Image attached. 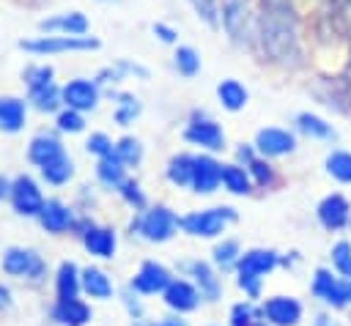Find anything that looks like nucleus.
I'll use <instances>...</instances> for the list:
<instances>
[{"label": "nucleus", "instance_id": "obj_32", "mask_svg": "<svg viewBox=\"0 0 351 326\" xmlns=\"http://www.w3.org/2000/svg\"><path fill=\"white\" fill-rule=\"evenodd\" d=\"M192 170H195V156L178 153L167 162V178L176 186H192Z\"/></svg>", "mask_w": 351, "mask_h": 326}, {"label": "nucleus", "instance_id": "obj_1", "mask_svg": "<svg viewBox=\"0 0 351 326\" xmlns=\"http://www.w3.org/2000/svg\"><path fill=\"white\" fill-rule=\"evenodd\" d=\"M252 47L263 60L280 63L285 68H296L304 63L302 38H299V14H266L258 11L255 19V41Z\"/></svg>", "mask_w": 351, "mask_h": 326}, {"label": "nucleus", "instance_id": "obj_34", "mask_svg": "<svg viewBox=\"0 0 351 326\" xmlns=\"http://www.w3.org/2000/svg\"><path fill=\"white\" fill-rule=\"evenodd\" d=\"M140 110H143V104H140L137 96H132V93H115V112H112V121H115L118 126L134 123V118L140 115Z\"/></svg>", "mask_w": 351, "mask_h": 326}, {"label": "nucleus", "instance_id": "obj_39", "mask_svg": "<svg viewBox=\"0 0 351 326\" xmlns=\"http://www.w3.org/2000/svg\"><path fill=\"white\" fill-rule=\"evenodd\" d=\"M195 11V16L208 25V27H219V14H222V0H186Z\"/></svg>", "mask_w": 351, "mask_h": 326}, {"label": "nucleus", "instance_id": "obj_51", "mask_svg": "<svg viewBox=\"0 0 351 326\" xmlns=\"http://www.w3.org/2000/svg\"><path fill=\"white\" fill-rule=\"evenodd\" d=\"M151 33H154L162 44H176V41H178V30L170 27V25H165V22H154V25H151Z\"/></svg>", "mask_w": 351, "mask_h": 326}, {"label": "nucleus", "instance_id": "obj_53", "mask_svg": "<svg viewBox=\"0 0 351 326\" xmlns=\"http://www.w3.org/2000/svg\"><path fill=\"white\" fill-rule=\"evenodd\" d=\"M11 186H14V178H8V175L0 173V200H8L11 197Z\"/></svg>", "mask_w": 351, "mask_h": 326}, {"label": "nucleus", "instance_id": "obj_23", "mask_svg": "<svg viewBox=\"0 0 351 326\" xmlns=\"http://www.w3.org/2000/svg\"><path fill=\"white\" fill-rule=\"evenodd\" d=\"M82 290V271L77 263L63 260L55 271V299H77Z\"/></svg>", "mask_w": 351, "mask_h": 326}, {"label": "nucleus", "instance_id": "obj_25", "mask_svg": "<svg viewBox=\"0 0 351 326\" xmlns=\"http://www.w3.org/2000/svg\"><path fill=\"white\" fill-rule=\"evenodd\" d=\"M318 219L324 227L329 230H340L348 222V203L340 195H329L326 200H321L318 205Z\"/></svg>", "mask_w": 351, "mask_h": 326}, {"label": "nucleus", "instance_id": "obj_26", "mask_svg": "<svg viewBox=\"0 0 351 326\" xmlns=\"http://www.w3.org/2000/svg\"><path fill=\"white\" fill-rule=\"evenodd\" d=\"M27 104L38 112H49L55 115L60 107H63V96H60V85L58 82H49L44 88H33L27 90Z\"/></svg>", "mask_w": 351, "mask_h": 326}, {"label": "nucleus", "instance_id": "obj_10", "mask_svg": "<svg viewBox=\"0 0 351 326\" xmlns=\"http://www.w3.org/2000/svg\"><path fill=\"white\" fill-rule=\"evenodd\" d=\"M11 208L19 214V216H38L41 208H44V195L36 184V178L30 175H16L14 178V186H11Z\"/></svg>", "mask_w": 351, "mask_h": 326}, {"label": "nucleus", "instance_id": "obj_55", "mask_svg": "<svg viewBox=\"0 0 351 326\" xmlns=\"http://www.w3.org/2000/svg\"><path fill=\"white\" fill-rule=\"evenodd\" d=\"M154 326H184L178 318H167V321H162V323H154Z\"/></svg>", "mask_w": 351, "mask_h": 326}, {"label": "nucleus", "instance_id": "obj_59", "mask_svg": "<svg viewBox=\"0 0 351 326\" xmlns=\"http://www.w3.org/2000/svg\"><path fill=\"white\" fill-rule=\"evenodd\" d=\"M0 310H3V307H0Z\"/></svg>", "mask_w": 351, "mask_h": 326}, {"label": "nucleus", "instance_id": "obj_35", "mask_svg": "<svg viewBox=\"0 0 351 326\" xmlns=\"http://www.w3.org/2000/svg\"><path fill=\"white\" fill-rule=\"evenodd\" d=\"M173 66H176V71L181 74V77H195L197 71H200V55H197V49L195 47H189V44H181V47H176V52H173Z\"/></svg>", "mask_w": 351, "mask_h": 326}, {"label": "nucleus", "instance_id": "obj_24", "mask_svg": "<svg viewBox=\"0 0 351 326\" xmlns=\"http://www.w3.org/2000/svg\"><path fill=\"white\" fill-rule=\"evenodd\" d=\"M186 271L195 277V285H197V290H200V296H203L206 301H217V299H219L222 285H219V277L214 274V268H211L208 263L192 260V263H186Z\"/></svg>", "mask_w": 351, "mask_h": 326}, {"label": "nucleus", "instance_id": "obj_27", "mask_svg": "<svg viewBox=\"0 0 351 326\" xmlns=\"http://www.w3.org/2000/svg\"><path fill=\"white\" fill-rule=\"evenodd\" d=\"M96 178H99V184L107 186V189H118V186L126 181V164L115 156V151L107 153V156H101V159L96 162Z\"/></svg>", "mask_w": 351, "mask_h": 326}, {"label": "nucleus", "instance_id": "obj_12", "mask_svg": "<svg viewBox=\"0 0 351 326\" xmlns=\"http://www.w3.org/2000/svg\"><path fill=\"white\" fill-rule=\"evenodd\" d=\"M38 219V225L47 230V233H52V236H60V233H69V230H74L77 227V216H74V211L63 203V200H47L44 203V208H41V214L36 216Z\"/></svg>", "mask_w": 351, "mask_h": 326}, {"label": "nucleus", "instance_id": "obj_20", "mask_svg": "<svg viewBox=\"0 0 351 326\" xmlns=\"http://www.w3.org/2000/svg\"><path fill=\"white\" fill-rule=\"evenodd\" d=\"M219 184H222V164L214 156H195L192 189L197 195H211Z\"/></svg>", "mask_w": 351, "mask_h": 326}, {"label": "nucleus", "instance_id": "obj_28", "mask_svg": "<svg viewBox=\"0 0 351 326\" xmlns=\"http://www.w3.org/2000/svg\"><path fill=\"white\" fill-rule=\"evenodd\" d=\"M217 99H219V104L228 110V112H239V110H244L247 107V99H250V93H247V88L239 82V79H222L219 85H217Z\"/></svg>", "mask_w": 351, "mask_h": 326}, {"label": "nucleus", "instance_id": "obj_3", "mask_svg": "<svg viewBox=\"0 0 351 326\" xmlns=\"http://www.w3.org/2000/svg\"><path fill=\"white\" fill-rule=\"evenodd\" d=\"M255 19L250 0H222V14H219V27L236 47H252L255 41Z\"/></svg>", "mask_w": 351, "mask_h": 326}, {"label": "nucleus", "instance_id": "obj_40", "mask_svg": "<svg viewBox=\"0 0 351 326\" xmlns=\"http://www.w3.org/2000/svg\"><path fill=\"white\" fill-rule=\"evenodd\" d=\"M326 170L343 184H351V153L348 151H332L326 156Z\"/></svg>", "mask_w": 351, "mask_h": 326}, {"label": "nucleus", "instance_id": "obj_50", "mask_svg": "<svg viewBox=\"0 0 351 326\" xmlns=\"http://www.w3.org/2000/svg\"><path fill=\"white\" fill-rule=\"evenodd\" d=\"M134 293H137V290L129 285V290H123V293H121V301H123L126 312L132 315V321H140V318H143V304L137 301V296H134Z\"/></svg>", "mask_w": 351, "mask_h": 326}, {"label": "nucleus", "instance_id": "obj_29", "mask_svg": "<svg viewBox=\"0 0 351 326\" xmlns=\"http://www.w3.org/2000/svg\"><path fill=\"white\" fill-rule=\"evenodd\" d=\"M82 293H88L90 299H110L112 296V279L107 277V271L88 266L82 268Z\"/></svg>", "mask_w": 351, "mask_h": 326}, {"label": "nucleus", "instance_id": "obj_36", "mask_svg": "<svg viewBox=\"0 0 351 326\" xmlns=\"http://www.w3.org/2000/svg\"><path fill=\"white\" fill-rule=\"evenodd\" d=\"M326 19L335 30L351 36V0H326Z\"/></svg>", "mask_w": 351, "mask_h": 326}, {"label": "nucleus", "instance_id": "obj_4", "mask_svg": "<svg viewBox=\"0 0 351 326\" xmlns=\"http://www.w3.org/2000/svg\"><path fill=\"white\" fill-rule=\"evenodd\" d=\"M274 266H277V255L271 249H250V252H244L239 258V263H236L239 288L250 299H258V293H261V277L269 274Z\"/></svg>", "mask_w": 351, "mask_h": 326}, {"label": "nucleus", "instance_id": "obj_19", "mask_svg": "<svg viewBox=\"0 0 351 326\" xmlns=\"http://www.w3.org/2000/svg\"><path fill=\"white\" fill-rule=\"evenodd\" d=\"M27 123V101L22 96H0V131L3 134H19Z\"/></svg>", "mask_w": 351, "mask_h": 326}, {"label": "nucleus", "instance_id": "obj_7", "mask_svg": "<svg viewBox=\"0 0 351 326\" xmlns=\"http://www.w3.org/2000/svg\"><path fill=\"white\" fill-rule=\"evenodd\" d=\"M176 227H178V216L165 205H154L132 222V230H137L145 241H154V244H162V241L173 238Z\"/></svg>", "mask_w": 351, "mask_h": 326}, {"label": "nucleus", "instance_id": "obj_48", "mask_svg": "<svg viewBox=\"0 0 351 326\" xmlns=\"http://www.w3.org/2000/svg\"><path fill=\"white\" fill-rule=\"evenodd\" d=\"M258 3V11H266V14H299L293 0H255Z\"/></svg>", "mask_w": 351, "mask_h": 326}, {"label": "nucleus", "instance_id": "obj_16", "mask_svg": "<svg viewBox=\"0 0 351 326\" xmlns=\"http://www.w3.org/2000/svg\"><path fill=\"white\" fill-rule=\"evenodd\" d=\"M49 318L58 326H85L93 318V310L80 296L77 299H55V304L49 310Z\"/></svg>", "mask_w": 351, "mask_h": 326}, {"label": "nucleus", "instance_id": "obj_49", "mask_svg": "<svg viewBox=\"0 0 351 326\" xmlns=\"http://www.w3.org/2000/svg\"><path fill=\"white\" fill-rule=\"evenodd\" d=\"M115 66H118V71H121L123 77H140V79H148V68H145V66H140L137 60L121 58V60H115Z\"/></svg>", "mask_w": 351, "mask_h": 326}, {"label": "nucleus", "instance_id": "obj_38", "mask_svg": "<svg viewBox=\"0 0 351 326\" xmlns=\"http://www.w3.org/2000/svg\"><path fill=\"white\" fill-rule=\"evenodd\" d=\"M222 184L233 195H247L250 192V173H244L241 164H222Z\"/></svg>", "mask_w": 351, "mask_h": 326}, {"label": "nucleus", "instance_id": "obj_43", "mask_svg": "<svg viewBox=\"0 0 351 326\" xmlns=\"http://www.w3.org/2000/svg\"><path fill=\"white\" fill-rule=\"evenodd\" d=\"M85 151H88V153H93L96 159H101V156H107V153H112V151H115V142H112L104 131H90V134H88V140H85Z\"/></svg>", "mask_w": 351, "mask_h": 326}, {"label": "nucleus", "instance_id": "obj_15", "mask_svg": "<svg viewBox=\"0 0 351 326\" xmlns=\"http://www.w3.org/2000/svg\"><path fill=\"white\" fill-rule=\"evenodd\" d=\"M129 285H132L137 293H145V296L165 293V288L170 285V271H167L162 263H156V260H145V263L137 268V274L132 277Z\"/></svg>", "mask_w": 351, "mask_h": 326}, {"label": "nucleus", "instance_id": "obj_14", "mask_svg": "<svg viewBox=\"0 0 351 326\" xmlns=\"http://www.w3.org/2000/svg\"><path fill=\"white\" fill-rule=\"evenodd\" d=\"M80 238H82V247L88 249V255H93V258L110 260V258L115 255L118 238H115V230H112V227H101V225L88 222L85 230L80 233Z\"/></svg>", "mask_w": 351, "mask_h": 326}, {"label": "nucleus", "instance_id": "obj_22", "mask_svg": "<svg viewBox=\"0 0 351 326\" xmlns=\"http://www.w3.org/2000/svg\"><path fill=\"white\" fill-rule=\"evenodd\" d=\"M263 315L274 323V326H293L302 318V304L291 296H271L263 304Z\"/></svg>", "mask_w": 351, "mask_h": 326}, {"label": "nucleus", "instance_id": "obj_6", "mask_svg": "<svg viewBox=\"0 0 351 326\" xmlns=\"http://www.w3.org/2000/svg\"><path fill=\"white\" fill-rule=\"evenodd\" d=\"M236 219V211L228 208V205H219V208H206V211H192L186 216L178 219V227L189 236H200V238H214L225 230L228 222Z\"/></svg>", "mask_w": 351, "mask_h": 326}, {"label": "nucleus", "instance_id": "obj_17", "mask_svg": "<svg viewBox=\"0 0 351 326\" xmlns=\"http://www.w3.org/2000/svg\"><path fill=\"white\" fill-rule=\"evenodd\" d=\"M63 153H66V145H63L60 137L52 134V131H38V134H33L30 142H27V159H30L36 167L49 164L52 159H58V156H63Z\"/></svg>", "mask_w": 351, "mask_h": 326}, {"label": "nucleus", "instance_id": "obj_31", "mask_svg": "<svg viewBox=\"0 0 351 326\" xmlns=\"http://www.w3.org/2000/svg\"><path fill=\"white\" fill-rule=\"evenodd\" d=\"M296 126H299V131H304L307 137H315V140H335L332 123H326L324 118H318V115H313V112H299V115H296Z\"/></svg>", "mask_w": 351, "mask_h": 326}, {"label": "nucleus", "instance_id": "obj_9", "mask_svg": "<svg viewBox=\"0 0 351 326\" xmlns=\"http://www.w3.org/2000/svg\"><path fill=\"white\" fill-rule=\"evenodd\" d=\"M184 140L192 145H200L206 151H222L225 148V131L217 121H211L206 112H192L186 129H184Z\"/></svg>", "mask_w": 351, "mask_h": 326}, {"label": "nucleus", "instance_id": "obj_2", "mask_svg": "<svg viewBox=\"0 0 351 326\" xmlns=\"http://www.w3.org/2000/svg\"><path fill=\"white\" fill-rule=\"evenodd\" d=\"M101 41L90 33L85 36H60V33H38L33 38H22L19 49L33 55V58H52V55H66V52H96Z\"/></svg>", "mask_w": 351, "mask_h": 326}, {"label": "nucleus", "instance_id": "obj_58", "mask_svg": "<svg viewBox=\"0 0 351 326\" xmlns=\"http://www.w3.org/2000/svg\"><path fill=\"white\" fill-rule=\"evenodd\" d=\"M99 3H115V0H99Z\"/></svg>", "mask_w": 351, "mask_h": 326}, {"label": "nucleus", "instance_id": "obj_30", "mask_svg": "<svg viewBox=\"0 0 351 326\" xmlns=\"http://www.w3.org/2000/svg\"><path fill=\"white\" fill-rule=\"evenodd\" d=\"M38 173H41V178H44L49 186H63V184H69V178L74 175V162H71L69 153H63V156L52 159L49 164L38 167Z\"/></svg>", "mask_w": 351, "mask_h": 326}, {"label": "nucleus", "instance_id": "obj_8", "mask_svg": "<svg viewBox=\"0 0 351 326\" xmlns=\"http://www.w3.org/2000/svg\"><path fill=\"white\" fill-rule=\"evenodd\" d=\"M60 96H63V107H71V110H80V112H90V110L99 107L101 85L93 77H74V79L60 85Z\"/></svg>", "mask_w": 351, "mask_h": 326}, {"label": "nucleus", "instance_id": "obj_41", "mask_svg": "<svg viewBox=\"0 0 351 326\" xmlns=\"http://www.w3.org/2000/svg\"><path fill=\"white\" fill-rule=\"evenodd\" d=\"M115 156H118L126 167L140 164V159H143V145H140V140H134V137H121V140L115 142Z\"/></svg>", "mask_w": 351, "mask_h": 326}, {"label": "nucleus", "instance_id": "obj_46", "mask_svg": "<svg viewBox=\"0 0 351 326\" xmlns=\"http://www.w3.org/2000/svg\"><path fill=\"white\" fill-rule=\"evenodd\" d=\"M118 192H121V197H123L132 208H137V211L145 208V195H143V189H140L137 181H129V178H126V181L118 186Z\"/></svg>", "mask_w": 351, "mask_h": 326}, {"label": "nucleus", "instance_id": "obj_33", "mask_svg": "<svg viewBox=\"0 0 351 326\" xmlns=\"http://www.w3.org/2000/svg\"><path fill=\"white\" fill-rule=\"evenodd\" d=\"M22 82H25V90L44 88V85L55 82V66L52 63H27L22 68Z\"/></svg>", "mask_w": 351, "mask_h": 326}, {"label": "nucleus", "instance_id": "obj_21", "mask_svg": "<svg viewBox=\"0 0 351 326\" xmlns=\"http://www.w3.org/2000/svg\"><path fill=\"white\" fill-rule=\"evenodd\" d=\"M162 296H165V304L176 312H192L203 299L200 290L186 279H170V285L165 288Z\"/></svg>", "mask_w": 351, "mask_h": 326}, {"label": "nucleus", "instance_id": "obj_37", "mask_svg": "<svg viewBox=\"0 0 351 326\" xmlns=\"http://www.w3.org/2000/svg\"><path fill=\"white\" fill-rule=\"evenodd\" d=\"M55 129L60 134H80V131H85V112L71 110V107H60L55 112Z\"/></svg>", "mask_w": 351, "mask_h": 326}, {"label": "nucleus", "instance_id": "obj_45", "mask_svg": "<svg viewBox=\"0 0 351 326\" xmlns=\"http://www.w3.org/2000/svg\"><path fill=\"white\" fill-rule=\"evenodd\" d=\"M247 170H250V175L255 178V184L258 186H269L271 181H274V170H271V164L266 162V159H252L250 164H247Z\"/></svg>", "mask_w": 351, "mask_h": 326}, {"label": "nucleus", "instance_id": "obj_42", "mask_svg": "<svg viewBox=\"0 0 351 326\" xmlns=\"http://www.w3.org/2000/svg\"><path fill=\"white\" fill-rule=\"evenodd\" d=\"M239 258H241V252H239V244H236L233 238H228V241H222V244L214 247V263H217L219 268H230V266H236Z\"/></svg>", "mask_w": 351, "mask_h": 326}, {"label": "nucleus", "instance_id": "obj_47", "mask_svg": "<svg viewBox=\"0 0 351 326\" xmlns=\"http://www.w3.org/2000/svg\"><path fill=\"white\" fill-rule=\"evenodd\" d=\"M332 263H335V268H337L343 277H351V244H348V241L335 244V249H332Z\"/></svg>", "mask_w": 351, "mask_h": 326}, {"label": "nucleus", "instance_id": "obj_5", "mask_svg": "<svg viewBox=\"0 0 351 326\" xmlns=\"http://www.w3.org/2000/svg\"><path fill=\"white\" fill-rule=\"evenodd\" d=\"M0 266H3V271L8 277L27 279V282H41L47 277V263L41 260V255L36 249H27V247H8V249H3Z\"/></svg>", "mask_w": 351, "mask_h": 326}, {"label": "nucleus", "instance_id": "obj_11", "mask_svg": "<svg viewBox=\"0 0 351 326\" xmlns=\"http://www.w3.org/2000/svg\"><path fill=\"white\" fill-rule=\"evenodd\" d=\"M38 33L85 36V33H90V19L82 11H55L44 19H38Z\"/></svg>", "mask_w": 351, "mask_h": 326}, {"label": "nucleus", "instance_id": "obj_54", "mask_svg": "<svg viewBox=\"0 0 351 326\" xmlns=\"http://www.w3.org/2000/svg\"><path fill=\"white\" fill-rule=\"evenodd\" d=\"M236 156H239V162H244V164H250V162L255 159V151H252V145H241V148L236 151Z\"/></svg>", "mask_w": 351, "mask_h": 326}, {"label": "nucleus", "instance_id": "obj_52", "mask_svg": "<svg viewBox=\"0 0 351 326\" xmlns=\"http://www.w3.org/2000/svg\"><path fill=\"white\" fill-rule=\"evenodd\" d=\"M93 79H96L99 85H115V82H121V79H123V74L118 71V66H104Z\"/></svg>", "mask_w": 351, "mask_h": 326}, {"label": "nucleus", "instance_id": "obj_18", "mask_svg": "<svg viewBox=\"0 0 351 326\" xmlns=\"http://www.w3.org/2000/svg\"><path fill=\"white\" fill-rule=\"evenodd\" d=\"M255 148H258V153H263V156H285V153H293L296 137H293L291 131H285V129L269 126V129H261V131H258Z\"/></svg>", "mask_w": 351, "mask_h": 326}, {"label": "nucleus", "instance_id": "obj_57", "mask_svg": "<svg viewBox=\"0 0 351 326\" xmlns=\"http://www.w3.org/2000/svg\"><path fill=\"white\" fill-rule=\"evenodd\" d=\"M252 326H266V323H261V321H255V323H252Z\"/></svg>", "mask_w": 351, "mask_h": 326}, {"label": "nucleus", "instance_id": "obj_44", "mask_svg": "<svg viewBox=\"0 0 351 326\" xmlns=\"http://www.w3.org/2000/svg\"><path fill=\"white\" fill-rule=\"evenodd\" d=\"M261 315H263V310L252 307L250 301L236 304V307L230 310V326H252V323H255Z\"/></svg>", "mask_w": 351, "mask_h": 326}, {"label": "nucleus", "instance_id": "obj_56", "mask_svg": "<svg viewBox=\"0 0 351 326\" xmlns=\"http://www.w3.org/2000/svg\"><path fill=\"white\" fill-rule=\"evenodd\" d=\"M315 326H335V323H329V318H326V315H318V321H315Z\"/></svg>", "mask_w": 351, "mask_h": 326}, {"label": "nucleus", "instance_id": "obj_13", "mask_svg": "<svg viewBox=\"0 0 351 326\" xmlns=\"http://www.w3.org/2000/svg\"><path fill=\"white\" fill-rule=\"evenodd\" d=\"M313 290L318 299H324L326 304L332 307H343V304H351V277L346 279H337L332 277L329 271H315V279H313Z\"/></svg>", "mask_w": 351, "mask_h": 326}]
</instances>
